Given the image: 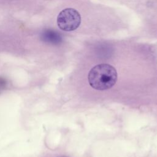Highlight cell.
Here are the masks:
<instances>
[{
    "mask_svg": "<svg viewBox=\"0 0 157 157\" xmlns=\"http://www.w3.org/2000/svg\"><path fill=\"white\" fill-rule=\"evenodd\" d=\"M117 78L115 68L112 65L104 63L94 66L88 75L89 84L97 90L110 89L116 83Z\"/></svg>",
    "mask_w": 157,
    "mask_h": 157,
    "instance_id": "6da1fadb",
    "label": "cell"
},
{
    "mask_svg": "<svg viewBox=\"0 0 157 157\" xmlns=\"http://www.w3.org/2000/svg\"><path fill=\"white\" fill-rule=\"evenodd\" d=\"M81 17L78 12L72 8H66L61 10L57 17L58 27L64 31H72L80 26Z\"/></svg>",
    "mask_w": 157,
    "mask_h": 157,
    "instance_id": "7a4b0ae2",
    "label": "cell"
},
{
    "mask_svg": "<svg viewBox=\"0 0 157 157\" xmlns=\"http://www.w3.org/2000/svg\"><path fill=\"white\" fill-rule=\"evenodd\" d=\"M41 39L45 42L50 44H58L61 40V37L57 32L52 29H46L41 34Z\"/></svg>",
    "mask_w": 157,
    "mask_h": 157,
    "instance_id": "3957f363",
    "label": "cell"
},
{
    "mask_svg": "<svg viewBox=\"0 0 157 157\" xmlns=\"http://www.w3.org/2000/svg\"><path fill=\"white\" fill-rule=\"evenodd\" d=\"M6 85V82L4 79L0 78V88L2 87H4V85Z\"/></svg>",
    "mask_w": 157,
    "mask_h": 157,
    "instance_id": "277c9868",
    "label": "cell"
}]
</instances>
